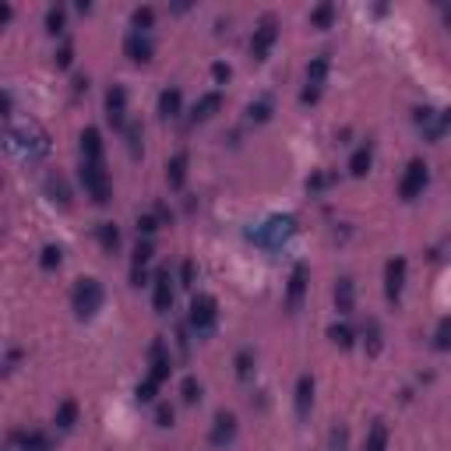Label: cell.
Listing matches in <instances>:
<instances>
[{
  "label": "cell",
  "instance_id": "obj_1",
  "mask_svg": "<svg viewBox=\"0 0 451 451\" xmlns=\"http://www.w3.org/2000/svg\"><path fill=\"white\" fill-rule=\"evenodd\" d=\"M4 145H7V152L18 156L21 163H39V159L50 156V138H46V131H43L39 123H32V120L21 123V127L7 123Z\"/></svg>",
  "mask_w": 451,
  "mask_h": 451
},
{
  "label": "cell",
  "instance_id": "obj_2",
  "mask_svg": "<svg viewBox=\"0 0 451 451\" xmlns=\"http://www.w3.org/2000/svg\"><path fill=\"white\" fill-rule=\"evenodd\" d=\"M103 303H106V289H103L99 279H78L74 282V289H71V310H74L81 321L96 318V314L103 310Z\"/></svg>",
  "mask_w": 451,
  "mask_h": 451
},
{
  "label": "cell",
  "instance_id": "obj_3",
  "mask_svg": "<svg viewBox=\"0 0 451 451\" xmlns=\"http://www.w3.org/2000/svg\"><path fill=\"white\" fill-rule=\"evenodd\" d=\"M191 328H194V335L198 338H208L216 332V325H219V303H216V296L212 293H198L194 300H191Z\"/></svg>",
  "mask_w": 451,
  "mask_h": 451
},
{
  "label": "cell",
  "instance_id": "obj_4",
  "mask_svg": "<svg viewBox=\"0 0 451 451\" xmlns=\"http://www.w3.org/2000/svg\"><path fill=\"white\" fill-rule=\"evenodd\" d=\"M293 233H296V219H293V216H272L265 226L250 229V240L261 243L265 250H275V247H282Z\"/></svg>",
  "mask_w": 451,
  "mask_h": 451
},
{
  "label": "cell",
  "instance_id": "obj_5",
  "mask_svg": "<svg viewBox=\"0 0 451 451\" xmlns=\"http://www.w3.org/2000/svg\"><path fill=\"white\" fill-rule=\"evenodd\" d=\"M328 71H332V54H318L310 64H307V85H303V92H300V103H303V106H310V103L321 99L325 81H328Z\"/></svg>",
  "mask_w": 451,
  "mask_h": 451
},
{
  "label": "cell",
  "instance_id": "obj_6",
  "mask_svg": "<svg viewBox=\"0 0 451 451\" xmlns=\"http://www.w3.org/2000/svg\"><path fill=\"white\" fill-rule=\"evenodd\" d=\"M78 176H81V187H85V194H88V198L96 201V205H106V201L113 198L110 173L99 166V163H81Z\"/></svg>",
  "mask_w": 451,
  "mask_h": 451
},
{
  "label": "cell",
  "instance_id": "obj_7",
  "mask_svg": "<svg viewBox=\"0 0 451 451\" xmlns=\"http://www.w3.org/2000/svg\"><path fill=\"white\" fill-rule=\"evenodd\" d=\"M427 183H430V166L423 159H412L405 166V173H402V180H398V198L402 201H416L427 191Z\"/></svg>",
  "mask_w": 451,
  "mask_h": 451
},
{
  "label": "cell",
  "instance_id": "obj_8",
  "mask_svg": "<svg viewBox=\"0 0 451 451\" xmlns=\"http://www.w3.org/2000/svg\"><path fill=\"white\" fill-rule=\"evenodd\" d=\"M275 43H279V21H275L272 14H265V18L258 21L254 36H250V56H254V60H268V54H272Z\"/></svg>",
  "mask_w": 451,
  "mask_h": 451
},
{
  "label": "cell",
  "instance_id": "obj_9",
  "mask_svg": "<svg viewBox=\"0 0 451 451\" xmlns=\"http://www.w3.org/2000/svg\"><path fill=\"white\" fill-rule=\"evenodd\" d=\"M236 434H240V423H236V416L233 412H219L216 420H212V430H208V445L216 451H226L233 441H236Z\"/></svg>",
  "mask_w": 451,
  "mask_h": 451
},
{
  "label": "cell",
  "instance_id": "obj_10",
  "mask_svg": "<svg viewBox=\"0 0 451 451\" xmlns=\"http://www.w3.org/2000/svg\"><path fill=\"white\" fill-rule=\"evenodd\" d=\"M405 275H409V261L402 254L398 258H388V265H385V296H388V303H398L402 300Z\"/></svg>",
  "mask_w": 451,
  "mask_h": 451
},
{
  "label": "cell",
  "instance_id": "obj_11",
  "mask_svg": "<svg viewBox=\"0 0 451 451\" xmlns=\"http://www.w3.org/2000/svg\"><path fill=\"white\" fill-rule=\"evenodd\" d=\"M307 279H310V268H307L303 261H296L293 272H289V285H285V310H289V314L300 310L303 293H307Z\"/></svg>",
  "mask_w": 451,
  "mask_h": 451
},
{
  "label": "cell",
  "instance_id": "obj_12",
  "mask_svg": "<svg viewBox=\"0 0 451 451\" xmlns=\"http://www.w3.org/2000/svg\"><path fill=\"white\" fill-rule=\"evenodd\" d=\"M148 363H152L148 377H152L156 385H166V381H169V374H173V360H169L166 342H163V338H156V342L148 345Z\"/></svg>",
  "mask_w": 451,
  "mask_h": 451
},
{
  "label": "cell",
  "instance_id": "obj_13",
  "mask_svg": "<svg viewBox=\"0 0 451 451\" xmlns=\"http://www.w3.org/2000/svg\"><path fill=\"white\" fill-rule=\"evenodd\" d=\"M152 254H156L152 240H138V247H134V258H131V285H145V282H148V265H152Z\"/></svg>",
  "mask_w": 451,
  "mask_h": 451
},
{
  "label": "cell",
  "instance_id": "obj_14",
  "mask_svg": "<svg viewBox=\"0 0 451 451\" xmlns=\"http://www.w3.org/2000/svg\"><path fill=\"white\" fill-rule=\"evenodd\" d=\"M123 54L131 56L134 64H148V60L156 56V43H152L148 32H127V39H123Z\"/></svg>",
  "mask_w": 451,
  "mask_h": 451
},
{
  "label": "cell",
  "instance_id": "obj_15",
  "mask_svg": "<svg viewBox=\"0 0 451 451\" xmlns=\"http://www.w3.org/2000/svg\"><path fill=\"white\" fill-rule=\"evenodd\" d=\"M11 445L21 451H54V437L46 430H14Z\"/></svg>",
  "mask_w": 451,
  "mask_h": 451
},
{
  "label": "cell",
  "instance_id": "obj_16",
  "mask_svg": "<svg viewBox=\"0 0 451 451\" xmlns=\"http://www.w3.org/2000/svg\"><path fill=\"white\" fill-rule=\"evenodd\" d=\"M106 116H110L113 127H127V88L123 85H113L106 92Z\"/></svg>",
  "mask_w": 451,
  "mask_h": 451
},
{
  "label": "cell",
  "instance_id": "obj_17",
  "mask_svg": "<svg viewBox=\"0 0 451 451\" xmlns=\"http://www.w3.org/2000/svg\"><path fill=\"white\" fill-rule=\"evenodd\" d=\"M152 307H156L159 314H169V307H173V275H169V268H159V272H156Z\"/></svg>",
  "mask_w": 451,
  "mask_h": 451
},
{
  "label": "cell",
  "instance_id": "obj_18",
  "mask_svg": "<svg viewBox=\"0 0 451 451\" xmlns=\"http://www.w3.org/2000/svg\"><path fill=\"white\" fill-rule=\"evenodd\" d=\"M293 405H296V416L307 420V412H310V405H314V377H310V374H300V377H296Z\"/></svg>",
  "mask_w": 451,
  "mask_h": 451
},
{
  "label": "cell",
  "instance_id": "obj_19",
  "mask_svg": "<svg viewBox=\"0 0 451 451\" xmlns=\"http://www.w3.org/2000/svg\"><path fill=\"white\" fill-rule=\"evenodd\" d=\"M81 163H99L103 166V134H99V127L81 131Z\"/></svg>",
  "mask_w": 451,
  "mask_h": 451
},
{
  "label": "cell",
  "instance_id": "obj_20",
  "mask_svg": "<svg viewBox=\"0 0 451 451\" xmlns=\"http://www.w3.org/2000/svg\"><path fill=\"white\" fill-rule=\"evenodd\" d=\"M219 110H223V92H205V96L194 103L191 120H194V123H201V120H212Z\"/></svg>",
  "mask_w": 451,
  "mask_h": 451
},
{
  "label": "cell",
  "instance_id": "obj_21",
  "mask_svg": "<svg viewBox=\"0 0 451 451\" xmlns=\"http://www.w3.org/2000/svg\"><path fill=\"white\" fill-rule=\"evenodd\" d=\"M180 110H183V92H180L176 85L163 88V92H159V116H163V120H176Z\"/></svg>",
  "mask_w": 451,
  "mask_h": 451
},
{
  "label": "cell",
  "instance_id": "obj_22",
  "mask_svg": "<svg viewBox=\"0 0 451 451\" xmlns=\"http://www.w3.org/2000/svg\"><path fill=\"white\" fill-rule=\"evenodd\" d=\"M335 310L342 318H349L356 310V282L353 279H338L335 285Z\"/></svg>",
  "mask_w": 451,
  "mask_h": 451
},
{
  "label": "cell",
  "instance_id": "obj_23",
  "mask_svg": "<svg viewBox=\"0 0 451 451\" xmlns=\"http://www.w3.org/2000/svg\"><path fill=\"white\" fill-rule=\"evenodd\" d=\"M187 163H191L187 152H176V156L166 163V183L173 187V191H180V187L187 183Z\"/></svg>",
  "mask_w": 451,
  "mask_h": 451
},
{
  "label": "cell",
  "instance_id": "obj_24",
  "mask_svg": "<svg viewBox=\"0 0 451 451\" xmlns=\"http://www.w3.org/2000/svg\"><path fill=\"white\" fill-rule=\"evenodd\" d=\"M46 198L54 205H60V208H71V187H67V180L60 173H50L46 176Z\"/></svg>",
  "mask_w": 451,
  "mask_h": 451
},
{
  "label": "cell",
  "instance_id": "obj_25",
  "mask_svg": "<svg viewBox=\"0 0 451 451\" xmlns=\"http://www.w3.org/2000/svg\"><path fill=\"white\" fill-rule=\"evenodd\" d=\"M54 423H56V430H60V434L74 430V423H78V402H74V398H64V402L56 405Z\"/></svg>",
  "mask_w": 451,
  "mask_h": 451
},
{
  "label": "cell",
  "instance_id": "obj_26",
  "mask_svg": "<svg viewBox=\"0 0 451 451\" xmlns=\"http://www.w3.org/2000/svg\"><path fill=\"white\" fill-rule=\"evenodd\" d=\"M370 166H374V148H370V141H367V145L353 148V156H349V173H353V176H367Z\"/></svg>",
  "mask_w": 451,
  "mask_h": 451
},
{
  "label": "cell",
  "instance_id": "obj_27",
  "mask_svg": "<svg viewBox=\"0 0 451 451\" xmlns=\"http://www.w3.org/2000/svg\"><path fill=\"white\" fill-rule=\"evenodd\" d=\"M363 451H388V423L385 420H374L367 437H363Z\"/></svg>",
  "mask_w": 451,
  "mask_h": 451
},
{
  "label": "cell",
  "instance_id": "obj_28",
  "mask_svg": "<svg viewBox=\"0 0 451 451\" xmlns=\"http://www.w3.org/2000/svg\"><path fill=\"white\" fill-rule=\"evenodd\" d=\"M363 345H367L370 356H377L385 349V332H381V321L377 318H367V325H363Z\"/></svg>",
  "mask_w": 451,
  "mask_h": 451
},
{
  "label": "cell",
  "instance_id": "obj_29",
  "mask_svg": "<svg viewBox=\"0 0 451 451\" xmlns=\"http://www.w3.org/2000/svg\"><path fill=\"white\" fill-rule=\"evenodd\" d=\"M96 236H99V247H103L106 254H116V250H120V229H116V223H99Z\"/></svg>",
  "mask_w": 451,
  "mask_h": 451
},
{
  "label": "cell",
  "instance_id": "obj_30",
  "mask_svg": "<svg viewBox=\"0 0 451 451\" xmlns=\"http://www.w3.org/2000/svg\"><path fill=\"white\" fill-rule=\"evenodd\" d=\"M272 96H261V99H254L250 106H247V120L250 123H265V120H272Z\"/></svg>",
  "mask_w": 451,
  "mask_h": 451
},
{
  "label": "cell",
  "instance_id": "obj_31",
  "mask_svg": "<svg viewBox=\"0 0 451 451\" xmlns=\"http://www.w3.org/2000/svg\"><path fill=\"white\" fill-rule=\"evenodd\" d=\"M328 338L335 342L338 349H353V342H356V332H353L345 321H335V325H328Z\"/></svg>",
  "mask_w": 451,
  "mask_h": 451
},
{
  "label": "cell",
  "instance_id": "obj_32",
  "mask_svg": "<svg viewBox=\"0 0 451 451\" xmlns=\"http://www.w3.org/2000/svg\"><path fill=\"white\" fill-rule=\"evenodd\" d=\"M332 21H335V4L332 0H325V4H318L310 11V25L314 29H332Z\"/></svg>",
  "mask_w": 451,
  "mask_h": 451
},
{
  "label": "cell",
  "instance_id": "obj_33",
  "mask_svg": "<svg viewBox=\"0 0 451 451\" xmlns=\"http://www.w3.org/2000/svg\"><path fill=\"white\" fill-rule=\"evenodd\" d=\"M123 138H127V148H131V156L138 159V156H141V138H145V127H141V120H127V127H123Z\"/></svg>",
  "mask_w": 451,
  "mask_h": 451
},
{
  "label": "cell",
  "instance_id": "obj_34",
  "mask_svg": "<svg viewBox=\"0 0 451 451\" xmlns=\"http://www.w3.org/2000/svg\"><path fill=\"white\" fill-rule=\"evenodd\" d=\"M448 131H451V110H437V116H434V123H430V127H427L423 134H427L430 141H441V138H445Z\"/></svg>",
  "mask_w": 451,
  "mask_h": 451
},
{
  "label": "cell",
  "instance_id": "obj_35",
  "mask_svg": "<svg viewBox=\"0 0 451 451\" xmlns=\"http://www.w3.org/2000/svg\"><path fill=\"white\" fill-rule=\"evenodd\" d=\"M152 21H156V11L145 4V7H138V11L131 14V32H148Z\"/></svg>",
  "mask_w": 451,
  "mask_h": 451
},
{
  "label": "cell",
  "instance_id": "obj_36",
  "mask_svg": "<svg viewBox=\"0 0 451 451\" xmlns=\"http://www.w3.org/2000/svg\"><path fill=\"white\" fill-rule=\"evenodd\" d=\"M60 261H64V250H60L56 243H46L43 254H39V268H43V272H54V268H60Z\"/></svg>",
  "mask_w": 451,
  "mask_h": 451
},
{
  "label": "cell",
  "instance_id": "obj_37",
  "mask_svg": "<svg viewBox=\"0 0 451 451\" xmlns=\"http://www.w3.org/2000/svg\"><path fill=\"white\" fill-rule=\"evenodd\" d=\"M233 363H236V377H240V381H247V377L254 374V349H240Z\"/></svg>",
  "mask_w": 451,
  "mask_h": 451
},
{
  "label": "cell",
  "instance_id": "obj_38",
  "mask_svg": "<svg viewBox=\"0 0 451 451\" xmlns=\"http://www.w3.org/2000/svg\"><path fill=\"white\" fill-rule=\"evenodd\" d=\"M180 398H183L187 405L201 402V381H198V377H183V381H180Z\"/></svg>",
  "mask_w": 451,
  "mask_h": 451
},
{
  "label": "cell",
  "instance_id": "obj_39",
  "mask_svg": "<svg viewBox=\"0 0 451 451\" xmlns=\"http://www.w3.org/2000/svg\"><path fill=\"white\" fill-rule=\"evenodd\" d=\"M434 349L448 353L451 349V318H441L437 321V332H434Z\"/></svg>",
  "mask_w": 451,
  "mask_h": 451
},
{
  "label": "cell",
  "instance_id": "obj_40",
  "mask_svg": "<svg viewBox=\"0 0 451 451\" xmlns=\"http://www.w3.org/2000/svg\"><path fill=\"white\" fill-rule=\"evenodd\" d=\"M64 25H67V11L64 7H50L46 11V32L56 36V32H64Z\"/></svg>",
  "mask_w": 451,
  "mask_h": 451
},
{
  "label": "cell",
  "instance_id": "obj_41",
  "mask_svg": "<svg viewBox=\"0 0 451 451\" xmlns=\"http://www.w3.org/2000/svg\"><path fill=\"white\" fill-rule=\"evenodd\" d=\"M159 226H163V223H159L156 216H141V219H138V236H145V240H152Z\"/></svg>",
  "mask_w": 451,
  "mask_h": 451
},
{
  "label": "cell",
  "instance_id": "obj_42",
  "mask_svg": "<svg viewBox=\"0 0 451 451\" xmlns=\"http://www.w3.org/2000/svg\"><path fill=\"white\" fill-rule=\"evenodd\" d=\"M54 64L60 67V71H67V67L74 64V46H71V43H64V46L54 54Z\"/></svg>",
  "mask_w": 451,
  "mask_h": 451
},
{
  "label": "cell",
  "instance_id": "obj_43",
  "mask_svg": "<svg viewBox=\"0 0 451 451\" xmlns=\"http://www.w3.org/2000/svg\"><path fill=\"white\" fill-rule=\"evenodd\" d=\"M156 392H159V385L152 381V377H145L138 388H134V395H138V402H152L156 398Z\"/></svg>",
  "mask_w": 451,
  "mask_h": 451
},
{
  "label": "cell",
  "instance_id": "obj_44",
  "mask_svg": "<svg viewBox=\"0 0 451 451\" xmlns=\"http://www.w3.org/2000/svg\"><path fill=\"white\" fill-rule=\"evenodd\" d=\"M173 416H176V412H173L169 402H159V405H156V423H159V427H173Z\"/></svg>",
  "mask_w": 451,
  "mask_h": 451
},
{
  "label": "cell",
  "instance_id": "obj_45",
  "mask_svg": "<svg viewBox=\"0 0 451 451\" xmlns=\"http://www.w3.org/2000/svg\"><path fill=\"white\" fill-rule=\"evenodd\" d=\"M194 275H198L194 261H183V265H180V285H194Z\"/></svg>",
  "mask_w": 451,
  "mask_h": 451
},
{
  "label": "cell",
  "instance_id": "obj_46",
  "mask_svg": "<svg viewBox=\"0 0 451 451\" xmlns=\"http://www.w3.org/2000/svg\"><path fill=\"white\" fill-rule=\"evenodd\" d=\"M229 74H233V71H229V64H223V60H219V64H212V78H216V85H226V81H229Z\"/></svg>",
  "mask_w": 451,
  "mask_h": 451
},
{
  "label": "cell",
  "instance_id": "obj_47",
  "mask_svg": "<svg viewBox=\"0 0 451 451\" xmlns=\"http://www.w3.org/2000/svg\"><path fill=\"white\" fill-rule=\"evenodd\" d=\"M328 183H332V176H328V173H318V176L307 180V191H321V187H328Z\"/></svg>",
  "mask_w": 451,
  "mask_h": 451
},
{
  "label": "cell",
  "instance_id": "obj_48",
  "mask_svg": "<svg viewBox=\"0 0 451 451\" xmlns=\"http://www.w3.org/2000/svg\"><path fill=\"white\" fill-rule=\"evenodd\" d=\"M18 360H21V349H7V356H4V370L11 374V370L18 367Z\"/></svg>",
  "mask_w": 451,
  "mask_h": 451
},
{
  "label": "cell",
  "instance_id": "obj_49",
  "mask_svg": "<svg viewBox=\"0 0 451 451\" xmlns=\"http://www.w3.org/2000/svg\"><path fill=\"white\" fill-rule=\"evenodd\" d=\"M345 441H349V434H345V430H332V448H335V451L345 448Z\"/></svg>",
  "mask_w": 451,
  "mask_h": 451
},
{
  "label": "cell",
  "instance_id": "obj_50",
  "mask_svg": "<svg viewBox=\"0 0 451 451\" xmlns=\"http://www.w3.org/2000/svg\"><path fill=\"white\" fill-rule=\"evenodd\" d=\"M156 219H159V223H169V219H173V212H169L166 205H159V208H156Z\"/></svg>",
  "mask_w": 451,
  "mask_h": 451
},
{
  "label": "cell",
  "instance_id": "obj_51",
  "mask_svg": "<svg viewBox=\"0 0 451 451\" xmlns=\"http://www.w3.org/2000/svg\"><path fill=\"white\" fill-rule=\"evenodd\" d=\"M88 88V78L85 74H74V92H85Z\"/></svg>",
  "mask_w": 451,
  "mask_h": 451
},
{
  "label": "cell",
  "instance_id": "obj_52",
  "mask_svg": "<svg viewBox=\"0 0 451 451\" xmlns=\"http://www.w3.org/2000/svg\"><path fill=\"white\" fill-rule=\"evenodd\" d=\"M11 14H14V11H11V4H4V7H0V21H11Z\"/></svg>",
  "mask_w": 451,
  "mask_h": 451
},
{
  "label": "cell",
  "instance_id": "obj_53",
  "mask_svg": "<svg viewBox=\"0 0 451 451\" xmlns=\"http://www.w3.org/2000/svg\"><path fill=\"white\" fill-rule=\"evenodd\" d=\"M445 21H448V25H451V7H445Z\"/></svg>",
  "mask_w": 451,
  "mask_h": 451
}]
</instances>
